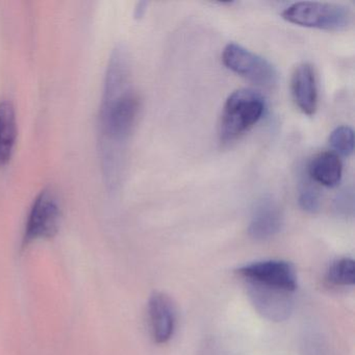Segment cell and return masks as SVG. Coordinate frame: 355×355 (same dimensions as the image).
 Instances as JSON below:
<instances>
[{
  "instance_id": "52a82bcc",
  "label": "cell",
  "mask_w": 355,
  "mask_h": 355,
  "mask_svg": "<svg viewBox=\"0 0 355 355\" xmlns=\"http://www.w3.org/2000/svg\"><path fill=\"white\" fill-rule=\"evenodd\" d=\"M238 273L246 282H257L293 293L297 288L296 271L292 263L288 261L279 259L257 261L243 266L238 269Z\"/></svg>"
},
{
  "instance_id": "5bb4252c",
  "label": "cell",
  "mask_w": 355,
  "mask_h": 355,
  "mask_svg": "<svg viewBox=\"0 0 355 355\" xmlns=\"http://www.w3.org/2000/svg\"><path fill=\"white\" fill-rule=\"evenodd\" d=\"M329 144L336 155L350 157L354 151V130L348 125L338 126L330 134Z\"/></svg>"
},
{
  "instance_id": "9a60e30c",
  "label": "cell",
  "mask_w": 355,
  "mask_h": 355,
  "mask_svg": "<svg viewBox=\"0 0 355 355\" xmlns=\"http://www.w3.org/2000/svg\"><path fill=\"white\" fill-rule=\"evenodd\" d=\"M313 182L303 180L299 187L298 203L299 207L309 214H315L321 209V196L319 191L313 187Z\"/></svg>"
},
{
  "instance_id": "3957f363",
  "label": "cell",
  "mask_w": 355,
  "mask_h": 355,
  "mask_svg": "<svg viewBox=\"0 0 355 355\" xmlns=\"http://www.w3.org/2000/svg\"><path fill=\"white\" fill-rule=\"evenodd\" d=\"M282 19L302 28L343 32L353 24V13L340 3L300 1L282 12Z\"/></svg>"
},
{
  "instance_id": "7c38bea8",
  "label": "cell",
  "mask_w": 355,
  "mask_h": 355,
  "mask_svg": "<svg viewBox=\"0 0 355 355\" xmlns=\"http://www.w3.org/2000/svg\"><path fill=\"white\" fill-rule=\"evenodd\" d=\"M17 140L15 107L8 101H0V167L11 161Z\"/></svg>"
},
{
  "instance_id": "30bf717a",
  "label": "cell",
  "mask_w": 355,
  "mask_h": 355,
  "mask_svg": "<svg viewBox=\"0 0 355 355\" xmlns=\"http://www.w3.org/2000/svg\"><path fill=\"white\" fill-rule=\"evenodd\" d=\"M148 320L151 336L157 344H165L173 336L176 311L171 298L165 293L155 292L148 302Z\"/></svg>"
},
{
  "instance_id": "7a4b0ae2",
  "label": "cell",
  "mask_w": 355,
  "mask_h": 355,
  "mask_svg": "<svg viewBox=\"0 0 355 355\" xmlns=\"http://www.w3.org/2000/svg\"><path fill=\"white\" fill-rule=\"evenodd\" d=\"M265 97L253 89L234 91L226 99L219 123L220 140L230 143L250 130L263 118Z\"/></svg>"
},
{
  "instance_id": "277c9868",
  "label": "cell",
  "mask_w": 355,
  "mask_h": 355,
  "mask_svg": "<svg viewBox=\"0 0 355 355\" xmlns=\"http://www.w3.org/2000/svg\"><path fill=\"white\" fill-rule=\"evenodd\" d=\"M221 59L227 69L257 86L270 89L277 85L278 72L272 63L238 43H228Z\"/></svg>"
},
{
  "instance_id": "9c48e42d",
  "label": "cell",
  "mask_w": 355,
  "mask_h": 355,
  "mask_svg": "<svg viewBox=\"0 0 355 355\" xmlns=\"http://www.w3.org/2000/svg\"><path fill=\"white\" fill-rule=\"evenodd\" d=\"M291 92L297 107L304 115H315L319 103V93L317 76L311 64L303 62L295 67L291 78Z\"/></svg>"
},
{
  "instance_id": "5b68a950",
  "label": "cell",
  "mask_w": 355,
  "mask_h": 355,
  "mask_svg": "<svg viewBox=\"0 0 355 355\" xmlns=\"http://www.w3.org/2000/svg\"><path fill=\"white\" fill-rule=\"evenodd\" d=\"M61 216V205L57 195L51 189H44L31 207L24 230V247L55 236L59 230Z\"/></svg>"
},
{
  "instance_id": "2e32d148",
  "label": "cell",
  "mask_w": 355,
  "mask_h": 355,
  "mask_svg": "<svg viewBox=\"0 0 355 355\" xmlns=\"http://www.w3.org/2000/svg\"><path fill=\"white\" fill-rule=\"evenodd\" d=\"M336 211L340 215H353V193L352 191H344L336 199Z\"/></svg>"
},
{
  "instance_id": "e0dca14e",
  "label": "cell",
  "mask_w": 355,
  "mask_h": 355,
  "mask_svg": "<svg viewBox=\"0 0 355 355\" xmlns=\"http://www.w3.org/2000/svg\"><path fill=\"white\" fill-rule=\"evenodd\" d=\"M145 8H146V3H140L138 5V8L136 9V17H142L143 13L145 12Z\"/></svg>"
},
{
  "instance_id": "ba28073f",
  "label": "cell",
  "mask_w": 355,
  "mask_h": 355,
  "mask_svg": "<svg viewBox=\"0 0 355 355\" xmlns=\"http://www.w3.org/2000/svg\"><path fill=\"white\" fill-rule=\"evenodd\" d=\"M284 220L279 203L272 197H263L253 207L248 226L249 236L253 240H269L282 230Z\"/></svg>"
},
{
  "instance_id": "6da1fadb",
  "label": "cell",
  "mask_w": 355,
  "mask_h": 355,
  "mask_svg": "<svg viewBox=\"0 0 355 355\" xmlns=\"http://www.w3.org/2000/svg\"><path fill=\"white\" fill-rule=\"evenodd\" d=\"M130 74L125 51L116 49L105 76L101 112V132L112 147L130 138L140 110L138 95L130 86Z\"/></svg>"
},
{
  "instance_id": "8992f818",
  "label": "cell",
  "mask_w": 355,
  "mask_h": 355,
  "mask_svg": "<svg viewBox=\"0 0 355 355\" xmlns=\"http://www.w3.org/2000/svg\"><path fill=\"white\" fill-rule=\"evenodd\" d=\"M247 282V292L255 311L272 322L286 321L294 309L293 292L263 286L257 282Z\"/></svg>"
},
{
  "instance_id": "8fae6325",
  "label": "cell",
  "mask_w": 355,
  "mask_h": 355,
  "mask_svg": "<svg viewBox=\"0 0 355 355\" xmlns=\"http://www.w3.org/2000/svg\"><path fill=\"white\" fill-rule=\"evenodd\" d=\"M307 174L311 182L326 188H336L342 180V161L334 151L317 153L309 161Z\"/></svg>"
},
{
  "instance_id": "4fadbf2b",
  "label": "cell",
  "mask_w": 355,
  "mask_h": 355,
  "mask_svg": "<svg viewBox=\"0 0 355 355\" xmlns=\"http://www.w3.org/2000/svg\"><path fill=\"white\" fill-rule=\"evenodd\" d=\"M328 282L336 286H352L355 282V263L350 257L336 259L326 275Z\"/></svg>"
}]
</instances>
